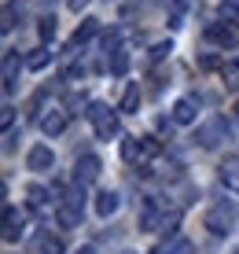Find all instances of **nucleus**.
<instances>
[{"label": "nucleus", "mask_w": 239, "mask_h": 254, "mask_svg": "<svg viewBox=\"0 0 239 254\" xmlns=\"http://www.w3.org/2000/svg\"><path fill=\"white\" fill-rule=\"evenodd\" d=\"M85 115H88V122H92V129H96V136H100V140L118 136V111H111L107 103H92Z\"/></svg>", "instance_id": "obj_1"}, {"label": "nucleus", "mask_w": 239, "mask_h": 254, "mask_svg": "<svg viewBox=\"0 0 239 254\" xmlns=\"http://www.w3.org/2000/svg\"><path fill=\"white\" fill-rule=\"evenodd\" d=\"M81 214H85V195H81V185H74L66 191V199L63 203H59V225H63V229H74L77 221H81Z\"/></svg>", "instance_id": "obj_2"}, {"label": "nucleus", "mask_w": 239, "mask_h": 254, "mask_svg": "<svg viewBox=\"0 0 239 254\" xmlns=\"http://www.w3.org/2000/svg\"><path fill=\"white\" fill-rule=\"evenodd\" d=\"M0 236H4V243H15L22 236V214L15 210L11 203H4V217H0Z\"/></svg>", "instance_id": "obj_3"}, {"label": "nucleus", "mask_w": 239, "mask_h": 254, "mask_svg": "<svg viewBox=\"0 0 239 254\" xmlns=\"http://www.w3.org/2000/svg\"><path fill=\"white\" fill-rule=\"evenodd\" d=\"M100 159H96V155H81V159H77V166H74V185H92L96 177H100Z\"/></svg>", "instance_id": "obj_4"}, {"label": "nucleus", "mask_w": 239, "mask_h": 254, "mask_svg": "<svg viewBox=\"0 0 239 254\" xmlns=\"http://www.w3.org/2000/svg\"><path fill=\"white\" fill-rule=\"evenodd\" d=\"M206 229L214 236H228V232H232V210H225V206L210 210V214H206Z\"/></svg>", "instance_id": "obj_5"}, {"label": "nucleus", "mask_w": 239, "mask_h": 254, "mask_svg": "<svg viewBox=\"0 0 239 254\" xmlns=\"http://www.w3.org/2000/svg\"><path fill=\"white\" fill-rule=\"evenodd\" d=\"M206 41H214V45H221V48H236L239 45V33L228 30V26H221V22H210L206 26Z\"/></svg>", "instance_id": "obj_6"}, {"label": "nucleus", "mask_w": 239, "mask_h": 254, "mask_svg": "<svg viewBox=\"0 0 239 254\" xmlns=\"http://www.w3.org/2000/svg\"><path fill=\"white\" fill-rule=\"evenodd\" d=\"M195 115H199V100H195V96H184V100L173 103V122H180V126L195 122Z\"/></svg>", "instance_id": "obj_7"}, {"label": "nucleus", "mask_w": 239, "mask_h": 254, "mask_svg": "<svg viewBox=\"0 0 239 254\" xmlns=\"http://www.w3.org/2000/svg\"><path fill=\"white\" fill-rule=\"evenodd\" d=\"M52 162H56V155H52L48 144L30 147V155H26V166H30V170H52Z\"/></svg>", "instance_id": "obj_8"}, {"label": "nucleus", "mask_w": 239, "mask_h": 254, "mask_svg": "<svg viewBox=\"0 0 239 254\" xmlns=\"http://www.w3.org/2000/svg\"><path fill=\"white\" fill-rule=\"evenodd\" d=\"M19 56H15V52H4V92L11 96L15 92V81H19Z\"/></svg>", "instance_id": "obj_9"}, {"label": "nucleus", "mask_w": 239, "mask_h": 254, "mask_svg": "<svg viewBox=\"0 0 239 254\" xmlns=\"http://www.w3.org/2000/svg\"><path fill=\"white\" fill-rule=\"evenodd\" d=\"M66 115L70 111H48V115L41 118V129H44V136H59L66 129Z\"/></svg>", "instance_id": "obj_10"}, {"label": "nucleus", "mask_w": 239, "mask_h": 254, "mask_svg": "<svg viewBox=\"0 0 239 254\" xmlns=\"http://www.w3.org/2000/svg\"><path fill=\"white\" fill-rule=\"evenodd\" d=\"M140 225H144V229H147V232H155V229H158V225H166V221H162V217H158V203H155V199H151V195H147V199H144V214H140Z\"/></svg>", "instance_id": "obj_11"}, {"label": "nucleus", "mask_w": 239, "mask_h": 254, "mask_svg": "<svg viewBox=\"0 0 239 254\" xmlns=\"http://www.w3.org/2000/svg\"><path fill=\"white\" fill-rule=\"evenodd\" d=\"M96 214L100 217L118 214V195H114V191H100V195H96Z\"/></svg>", "instance_id": "obj_12"}, {"label": "nucleus", "mask_w": 239, "mask_h": 254, "mask_svg": "<svg viewBox=\"0 0 239 254\" xmlns=\"http://www.w3.org/2000/svg\"><path fill=\"white\" fill-rule=\"evenodd\" d=\"M96 33H100V22H96V19H85L81 26H77V33H74V41H70V48H77V45H85V41H92Z\"/></svg>", "instance_id": "obj_13"}, {"label": "nucleus", "mask_w": 239, "mask_h": 254, "mask_svg": "<svg viewBox=\"0 0 239 254\" xmlns=\"http://www.w3.org/2000/svg\"><path fill=\"white\" fill-rule=\"evenodd\" d=\"M26 199H30V210H33V214H44V203H48V188L30 185V188H26Z\"/></svg>", "instance_id": "obj_14"}, {"label": "nucleus", "mask_w": 239, "mask_h": 254, "mask_svg": "<svg viewBox=\"0 0 239 254\" xmlns=\"http://www.w3.org/2000/svg\"><path fill=\"white\" fill-rule=\"evenodd\" d=\"M52 63V48L48 45H41V48H33L30 52V56H26V66H30V70H44V66H48Z\"/></svg>", "instance_id": "obj_15"}, {"label": "nucleus", "mask_w": 239, "mask_h": 254, "mask_svg": "<svg viewBox=\"0 0 239 254\" xmlns=\"http://www.w3.org/2000/svg\"><path fill=\"white\" fill-rule=\"evenodd\" d=\"M121 159H125V162H136V159H144V140L129 136L125 144H121Z\"/></svg>", "instance_id": "obj_16"}, {"label": "nucleus", "mask_w": 239, "mask_h": 254, "mask_svg": "<svg viewBox=\"0 0 239 254\" xmlns=\"http://www.w3.org/2000/svg\"><path fill=\"white\" fill-rule=\"evenodd\" d=\"M221 81H225V89L239 92V63H225L221 66Z\"/></svg>", "instance_id": "obj_17"}, {"label": "nucleus", "mask_w": 239, "mask_h": 254, "mask_svg": "<svg viewBox=\"0 0 239 254\" xmlns=\"http://www.w3.org/2000/svg\"><path fill=\"white\" fill-rule=\"evenodd\" d=\"M19 11H22V7L15 4V0H7V4H4V22H0V26H4V33L15 30V19H19Z\"/></svg>", "instance_id": "obj_18"}, {"label": "nucleus", "mask_w": 239, "mask_h": 254, "mask_svg": "<svg viewBox=\"0 0 239 254\" xmlns=\"http://www.w3.org/2000/svg\"><path fill=\"white\" fill-rule=\"evenodd\" d=\"M136 107H140V89H136V85H129V89H125V96H121V111L136 115Z\"/></svg>", "instance_id": "obj_19"}, {"label": "nucleus", "mask_w": 239, "mask_h": 254, "mask_svg": "<svg viewBox=\"0 0 239 254\" xmlns=\"http://www.w3.org/2000/svg\"><path fill=\"white\" fill-rule=\"evenodd\" d=\"M221 19L232 22L236 30H239V4H236V0H221Z\"/></svg>", "instance_id": "obj_20"}, {"label": "nucleus", "mask_w": 239, "mask_h": 254, "mask_svg": "<svg viewBox=\"0 0 239 254\" xmlns=\"http://www.w3.org/2000/svg\"><path fill=\"white\" fill-rule=\"evenodd\" d=\"M125 70H129V52L118 48V52L111 56V74H125Z\"/></svg>", "instance_id": "obj_21"}, {"label": "nucleus", "mask_w": 239, "mask_h": 254, "mask_svg": "<svg viewBox=\"0 0 239 254\" xmlns=\"http://www.w3.org/2000/svg\"><path fill=\"white\" fill-rule=\"evenodd\" d=\"M221 129H225V122H214V126H206V129L199 133V144H202V147L217 144V133H221Z\"/></svg>", "instance_id": "obj_22"}, {"label": "nucleus", "mask_w": 239, "mask_h": 254, "mask_svg": "<svg viewBox=\"0 0 239 254\" xmlns=\"http://www.w3.org/2000/svg\"><path fill=\"white\" fill-rule=\"evenodd\" d=\"M221 185L239 191V166H232V170H221Z\"/></svg>", "instance_id": "obj_23"}, {"label": "nucleus", "mask_w": 239, "mask_h": 254, "mask_svg": "<svg viewBox=\"0 0 239 254\" xmlns=\"http://www.w3.org/2000/svg\"><path fill=\"white\" fill-rule=\"evenodd\" d=\"M37 33H41V41H52V37H56V19H52V15H44L41 26H37Z\"/></svg>", "instance_id": "obj_24"}, {"label": "nucleus", "mask_w": 239, "mask_h": 254, "mask_svg": "<svg viewBox=\"0 0 239 254\" xmlns=\"http://www.w3.org/2000/svg\"><path fill=\"white\" fill-rule=\"evenodd\" d=\"M170 254H195V243H191V240H173Z\"/></svg>", "instance_id": "obj_25"}, {"label": "nucleus", "mask_w": 239, "mask_h": 254, "mask_svg": "<svg viewBox=\"0 0 239 254\" xmlns=\"http://www.w3.org/2000/svg\"><path fill=\"white\" fill-rule=\"evenodd\" d=\"M41 254H63V243H59L56 236H52V240L44 236V240H41Z\"/></svg>", "instance_id": "obj_26"}, {"label": "nucleus", "mask_w": 239, "mask_h": 254, "mask_svg": "<svg viewBox=\"0 0 239 254\" xmlns=\"http://www.w3.org/2000/svg\"><path fill=\"white\" fill-rule=\"evenodd\" d=\"M0 122H4V129L11 133V122H15V107H11V103H4V107H0Z\"/></svg>", "instance_id": "obj_27"}, {"label": "nucleus", "mask_w": 239, "mask_h": 254, "mask_svg": "<svg viewBox=\"0 0 239 254\" xmlns=\"http://www.w3.org/2000/svg\"><path fill=\"white\" fill-rule=\"evenodd\" d=\"M170 26L177 30V26H184V4H177L173 7V15H170Z\"/></svg>", "instance_id": "obj_28"}, {"label": "nucleus", "mask_w": 239, "mask_h": 254, "mask_svg": "<svg viewBox=\"0 0 239 254\" xmlns=\"http://www.w3.org/2000/svg\"><path fill=\"white\" fill-rule=\"evenodd\" d=\"M170 52H173L170 41H166V45H155V48H151V59H162V56H170Z\"/></svg>", "instance_id": "obj_29"}, {"label": "nucleus", "mask_w": 239, "mask_h": 254, "mask_svg": "<svg viewBox=\"0 0 239 254\" xmlns=\"http://www.w3.org/2000/svg\"><path fill=\"white\" fill-rule=\"evenodd\" d=\"M66 4H70V11H85L88 0H66Z\"/></svg>", "instance_id": "obj_30"}, {"label": "nucleus", "mask_w": 239, "mask_h": 254, "mask_svg": "<svg viewBox=\"0 0 239 254\" xmlns=\"http://www.w3.org/2000/svg\"><path fill=\"white\" fill-rule=\"evenodd\" d=\"M151 254H170V247H166V243H162V247H155Z\"/></svg>", "instance_id": "obj_31"}, {"label": "nucleus", "mask_w": 239, "mask_h": 254, "mask_svg": "<svg viewBox=\"0 0 239 254\" xmlns=\"http://www.w3.org/2000/svg\"><path fill=\"white\" fill-rule=\"evenodd\" d=\"M77 254H92V247H81V251H77Z\"/></svg>", "instance_id": "obj_32"}, {"label": "nucleus", "mask_w": 239, "mask_h": 254, "mask_svg": "<svg viewBox=\"0 0 239 254\" xmlns=\"http://www.w3.org/2000/svg\"><path fill=\"white\" fill-rule=\"evenodd\" d=\"M236 122H239V107H236Z\"/></svg>", "instance_id": "obj_33"}, {"label": "nucleus", "mask_w": 239, "mask_h": 254, "mask_svg": "<svg viewBox=\"0 0 239 254\" xmlns=\"http://www.w3.org/2000/svg\"><path fill=\"white\" fill-rule=\"evenodd\" d=\"M236 254H239V251H236Z\"/></svg>", "instance_id": "obj_34"}]
</instances>
